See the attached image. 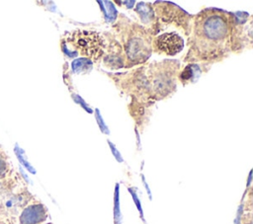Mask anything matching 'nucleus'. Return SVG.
Here are the masks:
<instances>
[{
	"label": "nucleus",
	"mask_w": 253,
	"mask_h": 224,
	"mask_svg": "<svg viewBox=\"0 0 253 224\" xmlns=\"http://www.w3.org/2000/svg\"><path fill=\"white\" fill-rule=\"evenodd\" d=\"M233 32L231 15L217 9L204 10L194 22L189 52L202 61L217 60L229 51Z\"/></svg>",
	"instance_id": "1"
},
{
	"label": "nucleus",
	"mask_w": 253,
	"mask_h": 224,
	"mask_svg": "<svg viewBox=\"0 0 253 224\" xmlns=\"http://www.w3.org/2000/svg\"><path fill=\"white\" fill-rule=\"evenodd\" d=\"M37 201L26 183L14 169L0 181V218L18 224L21 211L30 203Z\"/></svg>",
	"instance_id": "2"
},
{
	"label": "nucleus",
	"mask_w": 253,
	"mask_h": 224,
	"mask_svg": "<svg viewBox=\"0 0 253 224\" xmlns=\"http://www.w3.org/2000/svg\"><path fill=\"white\" fill-rule=\"evenodd\" d=\"M69 45L82 56L97 60L103 55L104 39L94 31L76 30L67 37Z\"/></svg>",
	"instance_id": "3"
},
{
	"label": "nucleus",
	"mask_w": 253,
	"mask_h": 224,
	"mask_svg": "<svg viewBox=\"0 0 253 224\" xmlns=\"http://www.w3.org/2000/svg\"><path fill=\"white\" fill-rule=\"evenodd\" d=\"M151 38L143 28L134 26L125 37V49L127 59L133 64L144 61L151 53Z\"/></svg>",
	"instance_id": "4"
},
{
	"label": "nucleus",
	"mask_w": 253,
	"mask_h": 224,
	"mask_svg": "<svg viewBox=\"0 0 253 224\" xmlns=\"http://www.w3.org/2000/svg\"><path fill=\"white\" fill-rule=\"evenodd\" d=\"M184 40L176 33H165L156 37L153 40L155 51L167 55H175L183 49Z\"/></svg>",
	"instance_id": "5"
},
{
	"label": "nucleus",
	"mask_w": 253,
	"mask_h": 224,
	"mask_svg": "<svg viewBox=\"0 0 253 224\" xmlns=\"http://www.w3.org/2000/svg\"><path fill=\"white\" fill-rule=\"evenodd\" d=\"M47 218V210L40 201L27 205L19 214L18 224H42Z\"/></svg>",
	"instance_id": "6"
},
{
	"label": "nucleus",
	"mask_w": 253,
	"mask_h": 224,
	"mask_svg": "<svg viewBox=\"0 0 253 224\" xmlns=\"http://www.w3.org/2000/svg\"><path fill=\"white\" fill-rule=\"evenodd\" d=\"M13 168L11 167L9 157L7 153L2 149H0V181L5 179L11 172Z\"/></svg>",
	"instance_id": "7"
},
{
	"label": "nucleus",
	"mask_w": 253,
	"mask_h": 224,
	"mask_svg": "<svg viewBox=\"0 0 253 224\" xmlns=\"http://www.w3.org/2000/svg\"><path fill=\"white\" fill-rule=\"evenodd\" d=\"M0 224H14L13 222H11L8 219H4V218H0Z\"/></svg>",
	"instance_id": "8"
},
{
	"label": "nucleus",
	"mask_w": 253,
	"mask_h": 224,
	"mask_svg": "<svg viewBox=\"0 0 253 224\" xmlns=\"http://www.w3.org/2000/svg\"><path fill=\"white\" fill-rule=\"evenodd\" d=\"M0 149H2V146H1V144H0Z\"/></svg>",
	"instance_id": "9"
},
{
	"label": "nucleus",
	"mask_w": 253,
	"mask_h": 224,
	"mask_svg": "<svg viewBox=\"0 0 253 224\" xmlns=\"http://www.w3.org/2000/svg\"><path fill=\"white\" fill-rule=\"evenodd\" d=\"M47 224H51V223H47Z\"/></svg>",
	"instance_id": "10"
}]
</instances>
